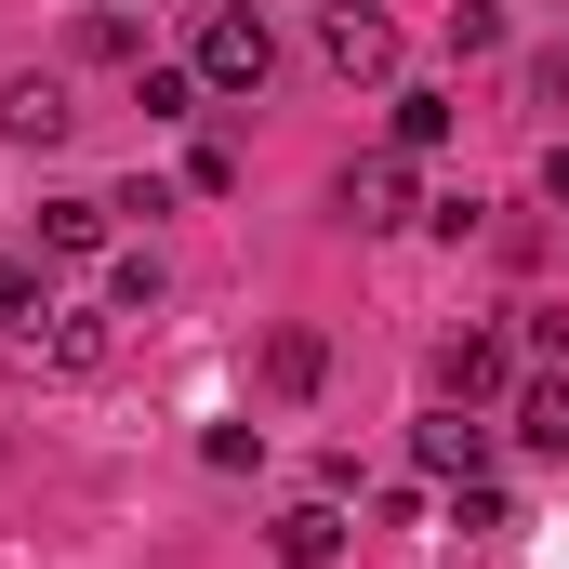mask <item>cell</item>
<instances>
[{
  "label": "cell",
  "mask_w": 569,
  "mask_h": 569,
  "mask_svg": "<svg viewBox=\"0 0 569 569\" xmlns=\"http://www.w3.org/2000/svg\"><path fill=\"white\" fill-rule=\"evenodd\" d=\"M159 291H172V279H159V252H120V266H107V305H120V318H146Z\"/></svg>",
  "instance_id": "5bb4252c"
},
{
  "label": "cell",
  "mask_w": 569,
  "mask_h": 569,
  "mask_svg": "<svg viewBox=\"0 0 569 569\" xmlns=\"http://www.w3.org/2000/svg\"><path fill=\"white\" fill-rule=\"evenodd\" d=\"M107 239H120V212H107V199H80V186H67V199H40V252H53V266H80V252H107Z\"/></svg>",
  "instance_id": "ba28073f"
},
{
  "label": "cell",
  "mask_w": 569,
  "mask_h": 569,
  "mask_svg": "<svg viewBox=\"0 0 569 569\" xmlns=\"http://www.w3.org/2000/svg\"><path fill=\"white\" fill-rule=\"evenodd\" d=\"M266 557L279 569H331L345 557V503H331V490H318V503H279V517H266Z\"/></svg>",
  "instance_id": "8992f818"
},
{
  "label": "cell",
  "mask_w": 569,
  "mask_h": 569,
  "mask_svg": "<svg viewBox=\"0 0 569 569\" xmlns=\"http://www.w3.org/2000/svg\"><path fill=\"white\" fill-rule=\"evenodd\" d=\"M411 463H425V477H450V490H463V477H490V425H477L463 398H437L425 425H411Z\"/></svg>",
  "instance_id": "3957f363"
},
{
  "label": "cell",
  "mask_w": 569,
  "mask_h": 569,
  "mask_svg": "<svg viewBox=\"0 0 569 569\" xmlns=\"http://www.w3.org/2000/svg\"><path fill=\"white\" fill-rule=\"evenodd\" d=\"M107 345H120V331H107L93 305H40V318H13V331H0V358H13V371H53V385L107 371Z\"/></svg>",
  "instance_id": "6da1fadb"
},
{
  "label": "cell",
  "mask_w": 569,
  "mask_h": 569,
  "mask_svg": "<svg viewBox=\"0 0 569 569\" xmlns=\"http://www.w3.org/2000/svg\"><path fill=\"white\" fill-rule=\"evenodd\" d=\"M385 133H398V159H437V146H450V93H398Z\"/></svg>",
  "instance_id": "7c38bea8"
},
{
  "label": "cell",
  "mask_w": 569,
  "mask_h": 569,
  "mask_svg": "<svg viewBox=\"0 0 569 569\" xmlns=\"http://www.w3.org/2000/svg\"><path fill=\"white\" fill-rule=\"evenodd\" d=\"M318 53H331L345 80H398V27H385L371 0H331V13H318Z\"/></svg>",
  "instance_id": "277c9868"
},
{
  "label": "cell",
  "mask_w": 569,
  "mask_h": 569,
  "mask_svg": "<svg viewBox=\"0 0 569 569\" xmlns=\"http://www.w3.org/2000/svg\"><path fill=\"white\" fill-rule=\"evenodd\" d=\"M543 199H557V212H569V146H543Z\"/></svg>",
  "instance_id": "2e32d148"
},
{
  "label": "cell",
  "mask_w": 569,
  "mask_h": 569,
  "mask_svg": "<svg viewBox=\"0 0 569 569\" xmlns=\"http://www.w3.org/2000/svg\"><path fill=\"white\" fill-rule=\"evenodd\" d=\"M517 437L530 450H569V371H530L517 385Z\"/></svg>",
  "instance_id": "8fae6325"
},
{
  "label": "cell",
  "mask_w": 569,
  "mask_h": 569,
  "mask_svg": "<svg viewBox=\"0 0 569 569\" xmlns=\"http://www.w3.org/2000/svg\"><path fill=\"white\" fill-rule=\"evenodd\" d=\"M266 80H279V40H266V13L226 0V13L199 27V93H212V107H252Z\"/></svg>",
  "instance_id": "7a4b0ae2"
},
{
  "label": "cell",
  "mask_w": 569,
  "mask_h": 569,
  "mask_svg": "<svg viewBox=\"0 0 569 569\" xmlns=\"http://www.w3.org/2000/svg\"><path fill=\"white\" fill-rule=\"evenodd\" d=\"M67 120H80L67 80H13V93H0V133H13V146H67Z\"/></svg>",
  "instance_id": "9c48e42d"
},
{
  "label": "cell",
  "mask_w": 569,
  "mask_h": 569,
  "mask_svg": "<svg viewBox=\"0 0 569 569\" xmlns=\"http://www.w3.org/2000/svg\"><path fill=\"white\" fill-rule=\"evenodd\" d=\"M133 107H146V120H199V67H146Z\"/></svg>",
  "instance_id": "4fadbf2b"
},
{
  "label": "cell",
  "mask_w": 569,
  "mask_h": 569,
  "mask_svg": "<svg viewBox=\"0 0 569 569\" xmlns=\"http://www.w3.org/2000/svg\"><path fill=\"white\" fill-rule=\"evenodd\" d=\"M318 371H331V345H318L305 318H279V331H266V385H279V398H318Z\"/></svg>",
  "instance_id": "30bf717a"
},
{
  "label": "cell",
  "mask_w": 569,
  "mask_h": 569,
  "mask_svg": "<svg viewBox=\"0 0 569 569\" xmlns=\"http://www.w3.org/2000/svg\"><path fill=\"white\" fill-rule=\"evenodd\" d=\"M345 226H411V159H398V146L345 172Z\"/></svg>",
  "instance_id": "52a82bcc"
},
{
  "label": "cell",
  "mask_w": 569,
  "mask_h": 569,
  "mask_svg": "<svg viewBox=\"0 0 569 569\" xmlns=\"http://www.w3.org/2000/svg\"><path fill=\"white\" fill-rule=\"evenodd\" d=\"M503 385H517V345H503V331H450V345H437V398L477 411V398H503Z\"/></svg>",
  "instance_id": "5b68a950"
},
{
  "label": "cell",
  "mask_w": 569,
  "mask_h": 569,
  "mask_svg": "<svg viewBox=\"0 0 569 569\" xmlns=\"http://www.w3.org/2000/svg\"><path fill=\"white\" fill-rule=\"evenodd\" d=\"M530 93H543V107H569V53H543V67H530Z\"/></svg>",
  "instance_id": "9a60e30c"
}]
</instances>
